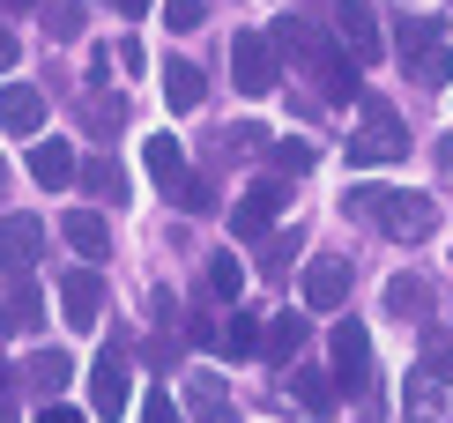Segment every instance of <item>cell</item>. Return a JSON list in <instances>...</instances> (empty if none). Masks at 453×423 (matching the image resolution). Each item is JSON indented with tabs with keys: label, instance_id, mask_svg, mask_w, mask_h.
<instances>
[{
	"label": "cell",
	"instance_id": "cell-22",
	"mask_svg": "<svg viewBox=\"0 0 453 423\" xmlns=\"http://www.w3.org/2000/svg\"><path fill=\"white\" fill-rule=\"evenodd\" d=\"M387 312H394V319H424V312H431V282H424V275H394V282H387Z\"/></svg>",
	"mask_w": 453,
	"mask_h": 423
},
{
	"label": "cell",
	"instance_id": "cell-37",
	"mask_svg": "<svg viewBox=\"0 0 453 423\" xmlns=\"http://www.w3.org/2000/svg\"><path fill=\"white\" fill-rule=\"evenodd\" d=\"M37 423H82V409H67V401H45V416Z\"/></svg>",
	"mask_w": 453,
	"mask_h": 423
},
{
	"label": "cell",
	"instance_id": "cell-6",
	"mask_svg": "<svg viewBox=\"0 0 453 423\" xmlns=\"http://www.w3.org/2000/svg\"><path fill=\"white\" fill-rule=\"evenodd\" d=\"M439 394H453V350L446 342H424V364H417V379H409V423H439L431 416Z\"/></svg>",
	"mask_w": 453,
	"mask_h": 423
},
{
	"label": "cell",
	"instance_id": "cell-29",
	"mask_svg": "<svg viewBox=\"0 0 453 423\" xmlns=\"http://www.w3.org/2000/svg\"><path fill=\"white\" fill-rule=\"evenodd\" d=\"M260 335H268V327H260L253 312H231V319H223V350H231V357H253Z\"/></svg>",
	"mask_w": 453,
	"mask_h": 423
},
{
	"label": "cell",
	"instance_id": "cell-7",
	"mask_svg": "<svg viewBox=\"0 0 453 423\" xmlns=\"http://www.w3.org/2000/svg\"><path fill=\"white\" fill-rule=\"evenodd\" d=\"M327 350H334V387H342V394L372 387V335H365L357 319H334V342H327Z\"/></svg>",
	"mask_w": 453,
	"mask_h": 423
},
{
	"label": "cell",
	"instance_id": "cell-33",
	"mask_svg": "<svg viewBox=\"0 0 453 423\" xmlns=\"http://www.w3.org/2000/svg\"><path fill=\"white\" fill-rule=\"evenodd\" d=\"M119 119H127V112H119V97H97V119H89V127H97L104 142H111V134H119Z\"/></svg>",
	"mask_w": 453,
	"mask_h": 423
},
{
	"label": "cell",
	"instance_id": "cell-21",
	"mask_svg": "<svg viewBox=\"0 0 453 423\" xmlns=\"http://www.w3.org/2000/svg\"><path fill=\"white\" fill-rule=\"evenodd\" d=\"M67 379H74V357H67V350H37V357H30V387L45 394V401H60Z\"/></svg>",
	"mask_w": 453,
	"mask_h": 423
},
{
	"label": "cell",
	"instance_id": "cell-28",
	"mask_svg": "<svg viewBox=\"0 0 453 423\" xmlns=\"http://www.w3.org/2000/svg\"><path fill=\"white\" fill-rule=\"evenodd\" d=\"M37 15H45V37H82V23H89L82 0H45Z\"/></svg>",
	"mask_w": 453,
	"mask_h": 423
},
{
	"label": "cell",
	"instance_id": "cell-12",
	"mask_svg": "<svg viewBox=\"0 0 453 423\" xmlns=\"http://www.w3.org/2000/svg\"><path fill=\"white\" fill-rule=\"evenodd\" d=\"M60 238H67L89 267H104V260H111V223L97 216V208H67V216H60Z\"/></svg>",
	"mask_w": 453,
	"mask_h": 423
},
{
	"label": "cell",
	"instance_id": "cell-17",
	"mask_svg": "<svg viewBox=\"0 0 453 423\" xmlns=\"http://www.w3.org/2000/svg\"><path fill=\"white\" fill-rule=\"evenodd\" d=\"M30 179L52 186V194L74 186V149H67V142H30Z\"/></svg>",
	"mask_w": 453,
	"mask_h": 423
},
{
	"label": "cell",
	"instance_id": "cell-34",
	"mask_svg": "<svg viewBox=\"0 0 453 423\" xmlns=\"http://www.w3.org/2000/svg\"><path fill=\"white\" fill-rule=\"evenodd\" d=\"M186 335H194V350H209V342H223V327L209 312H194V319H186Z\"/></svg>",
	"mask_w": 453,
	"mask_h": 423
},
{
	"label": "cell",
	"instance_id": "cell-3",
	"mask_svg": "<svg viewBox=\"0 0 453 423\" xmlns=\"http://www.w3.org/2000/svg\"><path fill=\"white\" fill-rule=\"evenodd\" d=\"M275 37L268 30H238L231 37V82H238V97H268V89L282 82V60H275Z\"/></svg>",
	"mask_w": 453,
	"mask_h": 423
},
{
	"label": "cell",
	"instance_id": "cell-41",
	"mask_svg": "<svg viewBox=\"0 0 453 423\" xmlns=\"http://www.w3.org/2000/svg\"><path fill=\"white\" fill-rule=\"evenodd\" d=\"M0 179H8V164H0Z\"/></svg>",
	"mask_w": 453,
	"mask_h": 423
},
{
	"label": "cell",
	"instance_id": "cell-15",
	"mask_svg": "<svg viewBox=\"0 0 453 423\" xmlns=\"http://www.w3.org/2000/svg\"><path fill=\"white\" fill-rule=\"evenodd\" d=\"M290 394H297V409H312V416H334V409H342V387H334V372H319V364H297V372H290Z\"/></svg>",
	"mask_w": 453,
	"mask_h": 423
},
{
	"label": "cell",
	"instance_id": "cell-5",
	"mask_svg": "<svg viewBox=\"0 0 453 423\" xmlns=\"http://www.w3.org/2000/svg\"><path fill=\"white\" fill-rule=\"evenodd\" d=\"M104 297H111V290H104V275H97L89 260H82V267H67V275H60V319L74 327V335H89V327L104 319Z\"/></svg>",
	"mask_w": 453,
	"mask_h": 423
},
{
	"label": "cell",
	"instance_id": "cell-36",
	"mask_svg": "<svg viewBox=\"0 0 453 423\" xmlns=\"http://www.w3.org/2000/svg\"><path fill=\"white\" fill-rule=\"evenodd\" d=\"M142 423H179V409H172V401H164V394H149V409H142Z\"/></svg>",
	"mask_w": 453,
	"mask_h": 423
},
{
	"label": "cell",
	"instance_id": "cell-14",
	"mask_svg": "<svg viewBox=\"0 0 453 423\" xmlns=\"http://www.w3.org/2000/svg\"><path fill=\"white\" fill-rule=\"evenodd\" d=\"M334 30L349 37V52L357 60H380V15H372V0H334Z\"/></svg>",
	"mask_w": 453,
	"mask_h": 423
},
{
	"label": "cell",
	"instance_id": "cell-25",
	"mask_svg": "<svg viewBox=\"0 0 453 423\" xmlns=\"http://www.w3.org/2000/svg\"><path fill=\"white\" fill-rule=\"evenodd\" d=\"M142 157H149V179H157V186L186 179V157H179V142H172V134H149V149H142Z\"/></svg>",
	"mask_w": 453,
	"mask_h": 423
},
{
	"label": "cell",
	"instance_id": "cell-38",
	"mask_svg": "<svg viewBox=\"0 0 453 423\" xmlns=\"http://www.w3.org/2000/svg\"><path fill=\"white\" fill-rule=\"evenodd\" d=\"M111 8H119V15H149V0H111Z\"/></svg>",
	"mask_w": 453,
	"mask_h": 423
},
{
	"label": "cell",
	"instance_id": "cell-23",
	"mask_svg": "<svg viewBox=\"0 0 453 423\" xmlns=\"http://www.w3.org/2000/svg\"><path fill=\"white\" fill-rule=\"evenodd\" d=\"M201 290H209V297H238V290H245V260H238V253H209Z\"/></svg>",
	"mask_w": 453,
	"mask_h": 423
},
{
	"label": "cell",
	"instance_id": "cell-2",
	"mask_svg": "<svg viewBox=\"0 0 453 423\" xmlns=\"http://www.w3.org/2000/svg\"><path fill=\"white\" fill-rule=\"evenodd\" d=\"M349 216L357 223H380L387 238H402V245H424L431 230H439V208H431L424 194H380V186H357Z\"/></svg>",
	"mask_w": 453,
	"mask_h": 423
},
{
	"label": "cell",
	"instance_id": "cell-1",
	"mask_svg": "<svg viewBox=\"0 0 453 423\" xmlns=\"http://www.w3.org/2000/svg\"><path fill=\"white\" fill-rule=\"evenodd\" d=\"M275 45H290L297 60L312 67V82L327 89V104H357V52H342V45H327L319 30H305V23H275Z\"/></svg>",
	"mask_w": 453,
	"mask_h": 423
},
{
	"label": "cell",
	"instance_id": "cell-27",
	"mask_svg": "<svg viewBox=\"0 0 453 423\" xmlns=\"http://www.w3.org/2000/svg\"><path fill=\"white\" fill-rule=\"evenodd\" d=\"M164 194H172L186 216H209V208H216V179H194V171H186V179H172Z\"/></svg>",
	"mask_w": 453,
	"mask_h": 423
},
{
	"label": "cell",
	"instance_id": "cell-26",
	"mask_svg": "<svg viewBox=\"0 0 453 423\" xmlns=\"http://www.w3.org/2000/svg\"><path fill=\"white\" fill-rule=\"evenodd\" d=\"M82 179H89V194H97L104 208H127V171H119V164H111V157H97V164H89V171H82Z\"/></svg>",
	"mask_w": 453,
	"mask_h": 423
},
{
	"label": "cell",
	"instance_id": "cell-10",
	"mask_svg": "<svg viewBox=\"0 0 453 423\" xmlns=\"http://www.w3.org/2000/svg\"><path fill=\"white\" fill-rule=\"evenodd\" d=\"M37 253H45V223L37 216H0V267L8 275H30Z\"/></svg>",
	"mask_w": 453,
	"mask_h": 423
},
{
	"label": "cell",
	"instance_id": "cell-24",
	"mask_svg": "<svg viewBox=\"0 0 453 423\" xmlns=\"http://www.w3.org/2000/svg\"><path fill=\"white\" fill-rule=\"evenodd\" d=\"M409 74H417V82H424V89H439V82H446V74H453V45H446V37H431V45H424V52H409Z\"/></svg>",
	"mask_w": 453,
	"mask_h": 423
},
{
	"label": "cell",
	"instance_id": "cell-35",
	"mask_svg": "<svg viewBox=\"0 0 453 423\" xmlns=\"http://www.w3.org/2000/svg\"><path fill=\"white\" fill-rule=\"evenodd\" d=\"M111 60H119V67H127V74H149V52H142V45H134V37H127V45H119V52H111Z\"/></svg>",
	"mask_w": 453,
	"mask_h": 423
},
{
	"label": "cell",
	"instance_id": "cell-11",
	"mask_svg": "<svg viewBox=\"0 0 453 423\" xmlns=\"http://www.w3.org/2000/svg\"><path fill=\"white\" fill-rule=\"evenodd\" d=\"M297 290H305V304H312V312H334V304L349 297V260H342V253L305 260V282H297Z\"/></svg>",
	"mask_w": 453,
	"mask_h": 423
},
{
	"label": "cell",
	"instance_id": "cell-18",
	"mask_svg": "<svg viewBox=\"0 0 453 423\" xmlns=\"http://www.w3.org/2000/svg\"><path fill=\"white\" fill-rule=\"evenodd\" d=\"M186 409H194L201 423H231V387L209 379V372H194V379H186Z\"/></svg>",
	"mask_w": 453,
	"mask_h": 423
},
{
	"label": "cell",
	"instance_id": "cell-31",
	"mask_svg": "<svg viewBox=\"0 0 453 423\" xmlns=\"http://www.w3.org/2000/svg\"><path fill=\"white\" fill-rule=\"evenodd\" d=\"M275 171H312V142H275Z\"/></svg>",
	"mask_w": 453,
	"mask_h": 423
},
{
	"label": "cell",
	"instance_id": "cell-39",
	"mask_svg": "<svg viewBox=\"0 0 453 423\" xmlns=\"http://www.w3.org/2000/svg\"><path fill=\"white\" fill-rule=\"evenodd\" d=\"M0 8H15V15H30V8H45V0H0Z\"/></svg>",
	"mask_w": 453,
	"mask_h": 423
},
{
	"label": "cell",
	"instance_id": "cell-20",
	"mask_svg": "<svg viewBox=\"0 0 453 423\" xmlns=\"http://www.w3.org/2000/svg\"><path fill=\"white\" fill-rule=\"evenodd\" d=\"M260 350H268V364H290L297 350H305V312H275L268 335H260Z\"/></svg>",
	"mask_w": 453,
	"mask_h": 423
},
{
	"label": "cell",
	"instance_id": "cell-13",
	"mask_svg": "<svg viewBox=\"0 0 453 423\" xmlns=\"http://www.w3.org/2000/svg\"><path fill=\"white\" fill-rule=\"evenodd\" d=\"M282 201H290V186H282V179H260L253 194L238 201V216H231V230H238V238H260V230H268V223L282 216Z\"/></svg>",
	"mask_w": 453,
	"mask_h": 423
},
{
	"label": "cell",
	"instance_id": "cell-16",
	"mask_svg": "<svg viewBox=\"0 0 453 423\" xmlns=\"http://www.w3.org/2000/svg\"><path fill=\"white\" fill-rule=\"evenodd\" d=\"M201 97H209V74H201L194 60H164V104H172V112H194Z\"/></svg>",
	"mask_w": 453,
	"mask_h": 423
},
{
	"label": "cell",
	"instance_id": "cell-8",
	"mask_svg": "<svg viewBox=\"0 0 453 423\" xmlns=\"http://www.w3.org/2000/svg\"><path fill=\"white\" fill-rule=\"evenodd\" d=\"M127 394H134V372H127V357H97L89 364V409H97L104 423L127 416Z\"/></svg>",
	"mask_w": 453,
	"mask_h": 423
},
{
	"label": "cell",
	"instance_id": "cell-4",
	"mask_svg": "<svg viewBox=\"0 0 453 423\" xmlns=\"http://www.w3.org/2000/svg\"><path fill=\"white\" fill-rule=\"evenodd\" d=\"M409 149H417V134L394 119L387 104H372V119L357 127V142H349V164H357V171H372V164H402Z\"/></svg>",
	"mask_w": 453,
	"mask_h": 423
},
{
	"label": "cell",
	"instance_id": "cell-19",
	"mask_svg": "<svg viewBox=\"0 0 453 423\" xmlns=\"http://www.w3.org/2000/svg\"><path fill=\"white\" fill-rule=\"evenodd\" d=\"M37 319H45V297H37L30 282L15 275V282H8V304H0V327H8V335H30Z\"/></svg>",
	"mask_w": 453,
	"mask_h": 423
},
{
	"label": "cell",
	"instance_id": "cell-32",
	"mask_svg": "<svg viewBox=\"0 0 453 423\" xmlns=\"http://www.w3.org/2000/svg\"><path fill=\"white\" fill-rule=\"evenodd\" d=\"M282 260H297V238H290V230H282V238H275V245H260V267H268V275H275V267H282Z\"/></svg>",
	"mask_w": 453,
	"mask_h": 423
},
{
	"label": "cell",
	"instance_id": "cell-40",
	"mask_svg": "<svg viewBox=\"0 0 453 423\" xmlns=\"http://www.w3.org/2000/svg\"><path fill=\"white\" fill-rule=\"evenodd\" d=\"M8 60H15V45H8V30H0V67H8Z\"/></svg>",
	"mask_w": 453,
	"mask_h": 423
},
{
	"label": "cell",
	"instance_id": "cell-9",
	"mask_svg": "<svg viewBox=\"0 0 453 423\" xmlns=\"http://www.w3.org/2000/svg\"><path fill=\"white\" fill-rule=\"evenodd\" d=\"M0 127H8L15 142H37V134H45V89L0 82Z\"/></svg>",
	"mask_w": 453,
	"mask_h": 423
},
{
	"label": "cell",
	"instance_id": "cell-30",
	"mask_svg": "<svg viewBox=\"0 0 453 423\" xmlns=\"http://www.w3.org/2000/svg\"><path fill=\"white\" fill-rule=\"evenodd\" d=\"M164 23H172L179 37H194L201 23H209V0H164Z\"/></svg>",
	"mask_w": 453,
	"mask_h": 423
}]
</instances>
